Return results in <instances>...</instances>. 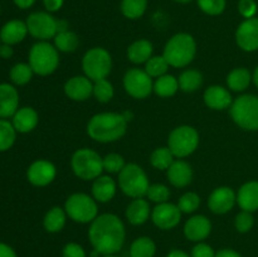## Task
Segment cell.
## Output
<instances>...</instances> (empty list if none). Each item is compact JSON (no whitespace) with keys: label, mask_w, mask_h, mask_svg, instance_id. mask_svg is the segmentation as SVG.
I'll return each mask as SVG.
<instances>
[{"label":"cell","mask_w":258,"mask_h":257,"mask_svg":"<svg viewBox=\"0 0 258 257\" xmlns=\"http://www.w3.org/2000/svg\"><path fill=\"white\" fill-rule=\"evenodd\" d=\"M169 68V63L166 62V59L164 58V55H154L150 59L146 62L145 66V72L153 77H161L166 73Z\"/></svg>","instance_id":"cell-36"},{"label":"cell","mask_w":258,"mask_h":257,"mask_svg":"<svg viewBox=\"0 0 258 257\" xmlns=\"http://www.w3.org/2000/svg\"><path fill=\"white\" fill-rule=\"evenodd\" d=\"M35 3V0H14V4L20 9H28Z\"/></svg>","instance_id":"cell-52"},{"label":"cell","mask_w":258,"mask_h":257,"mask_svg":"<svg viewBox=\"0 0 258 257\" xmlns=\"http://www.w3.org/2000/svg\"><path fill=\"white\" fill-rule=\"evenodd\" d=\"M150 217V207L143 198H136L131 202L126 209V218L134 226L144 224Z\"/></svg>","instance_id":"cell-25"},{"label":"cell","mask_w":258,"mask_h":257,"mask_svg":"<svg viewBox=\"0 0 258 257\" xmlns=\"http://www.w3.org/2000/svg\"><path fill=\"white\" fill-rule=\"evenodd\" d=\"M78 43H80V39H78L77 34L71 32V30L57 33V35L54 37L55 48H57L59 52H73V50L77 49Z\"/></svg>","instance_id":"cell-33"},{"label":"cell","mask_w":258,"mask_h":257,"mask_svg":"<svg viewBox=\"0 0 258 257\" xmlns=\"http://www.w3.org/2000/svg\"><path fill=\"white\" fill-rule=\"evenodd\" d=\"M38 123V113L32 107L19 108L14 113L13 118V126L19 133H29L35 128Z\"/></svg>","instance_id":"cell-26"},{"label":"cell","mask_w":258,"mask_h":257,"mask_svg":"<svg viewBox=\"0 0 258 257\" xmlns=\"http://www.w3.org/2000/svg\"><path fill=\"white\" fill-rule=\"evenodd\" d=\"M63 2H64V0H43V4H44L45 9H47L48 12L54 13L62 8Z\"/></svg>","instance_id":"cell-48"},{"label":"cell","mask_w":258,"mask_h":257,"mask_svg":"<svg viewBox=\"0 0 258 257\" xmlns=\"http://www.w3.org/2000/svg\"><path fill=\"white\" fill-rule=\"evenodd\" d=\"M234 226L236 229L241 233H246L249 229L253 227V217H252L251 212L242 211L241 213L237 214L236 221H234Z\"/></svg>","instance_id":"cell-44"},{"label":"cell","mask_w":258,"mask_h":257,"mask_svg":"<svg viewBox=\"0 0 258 257\" xmlns=\"http://www.w3.org/2000/svg\"><path fill=\"white\" fill-rule=\"evenodd\" d=\"M199 9L208 15H221L226 9V0H197Z\"/></svg>","instance_id":"cell-41"},{"label":"cell","mask_w":258,"mask_h":257,"mask_svg":"<svg viewBox=\"0 0 258 257\" xmlns=\"http://www.w3.org/2000/svg\"><path fill=\"white\" fill-rule=\"evenodd\" d=\"M237 202L234 191L228 186H219L214 189L208 199V207L213 213L224 214L233 208Z\"/></svg>","instance_id":"cell-16"},{"label":"cell","mask_w":258,"mask_h":257,"mask_svg":"<svg viewBox=\"0 0 258 257\" xmlns=\"http://www.w3.org/2000/svg\"><path fill=\"white\" fill-rule=\"evenodd\" d=\"M212 223L206 216H194L185 222L184 234L191 242H202L211 234Z\"/></svg>","instance_id":"cell-18"},{"label":"cell","mask_w":258,"mask_h":257,"mask_svg":"<svg viewBox=\"0 0 258 257\" xmlns=\"http://www.w3.org/2000/svg\"><path fill=\"white\" fill-rule=\"evenodd\" d=\"M0 257H17V253L10 246L0 243Z\"/></svg>","instance_id":"cell-49"},{"label":"cell","mask_w":258,"mask_h":257,"mask_svg":"<svg viewBox=\"0 0 258 257\" xmlns=\"http://www.w3.org/2000/svg\"><path fill=\"white\" fill-rule=\"evenodd\" d=\"M251 83V73L246 68H236L227 76V85L232 91H244Z\"/></svg>","instance_id":"cell-31"},{"label":"cell","mask_w":258,"mask_h":257,"mask_svg":"<svg viewBox=\"0 0 258 257\" xmlns=\"http://www.w3.org/2000/svg\"><path fill=\"white\" fill-rule=\"evenodd\" d=\"M201 206V198L197 193L188 191L183 194L178 202V207L181 211V213H193Z\"/></svg>","instance_id":"cell-40"},{"label":"cell","mask_w":258,"mask_h":257,"mask_svg":"<svg viewBox=\"0 0 258 257\" xmlns=\"http://www.w3.org/2000/svg\"><path fill=\"white\" fill-rule=\"evenodd\" d=\"M93 96L100 102L106 103L112 100L113 97V86L110 81L101 80L93 83Z\"/></svg>","instance_id":"cell-39"},{"label":"cell","mask_w":258,"mask_h":257,"mask_svg":"<svg viewBox=\"0 0 258 257\" xmlns=\"http://www.w3.org/2000/svg\"><path fill=\"white\" fill-rule=\"evenodd\" d=\"M197 53V43L188 33H178L166 43L164 48V58L169 66L181 68L194 59Z\"/></svg>","instance_id":"cell-3"},{"label":"cell","mask_w":258,"mask_h":257,"mask_svg":"<svg viewBox=\"0 0 258 257\" xmlns=\"http://www.w3.org/2000/svg\"><path fill=\"white\" fill-rule=\"evenodd\" d=\"M179 90V81L171 75H164L154 83V91L160 97H171Z\"/></svg>","instance_id":"cell-30"},{"label":"cell","mask_w":258,"mask_h":257,"mask_svg":"<svg viewBox=\"0 0 258 257\" xmlns=\"http://www.w3.org/2000/svg\"><path fill=\"white\" fill-rule=\"evenodd\" d=\"M15 127L7 120H0V151H5L13 146L15 141Z\"/></svg>","instance_id":"cell-38"},{"label":"cell","mask_w":258,"mask_h":257,"mask_svg":"<svg viewBox=\"0 0 258 257\" xmlns=\"http://www.w3.org/2000/svg\"><path fill=\"white\" fill-rule=\"evenodd\" d=\"M191 257H214L216 252L212 248L209 244L204 243V242H198L196 246L191 249Z\"/></svg>","instance_id":"cell-47"},{"label":"cell","mask_w":258,"mask_h":257,"mask_svg":"<svg viewBox=\"0 0 258 257\" xmlns=\"http://www.w3.org/2000/svg\"><path fill=\"white\" fill-rule=\"evenodd\" d=\"M146 196L151 202H155L158 204L165 203V202H168L169 197H170V190L164 184H153V185L149 186Z\"/></svg>","instance_id":"cell-42"},{"label":"cell","mask_w":258,"mask_h":257,"mask_svg":"<svg viewBox=\"0 0 258 257\" xmlns=\"http://www.w3.org/2000/svg\"><path fill=\"white\" fill-rule=\"evenodd\" d=\"M199 144V134L191 126H179L169 135L168 148L176 158H185L196 151Z\"/></svg>","instance_id":"cell-10"},{"label":"cell","mask_w":258,"mask_h":257,"mask_svg":"<svg viewBox=\"0 0 258 257\" xmlns=\"http://www.w3.org/2000/svg\"><path fill=\"white\" fill-rule=\"evenodd\" d=\"M151 219L154 224L160 229H171L179 224L181 219V211L178 206L165 202L153 209Z\"/></svg>","instance_id":"cell-13"},{"label":"cell","mask_w":258,"mask_h":257,"mask_svg":"<svg viewBox=\"0 0 258 257\" xmlns=\"http://www.w3.org/2000/svg\"><path fill=\"white\" fill-rule=\"evenodd\" d=\"M153 55V44L146 39H140L134 42L127 48V58L135 65L146 63Z\"/></svg>","instance_id":"cell-27"},{"label":"cell","mask_w":258,"mask_h":257,"mask_svg":"<svg viewBox=\"0 0 258 257\" xmlns=\"http://www.w3.org/2000/svg\"><path fill=\"white\" fill-rule=\"evenodd\" d=\"M253 81H254V85H256L258 88V67L256 68V71H254L253 73Z\"/></svg>","instance_id":"cell-54"},{"label":"cell","mask_w":258,"mask_h":257,"mask_svg":"<svg viewBox=\"0 0 258 257\" xmlns=\"http://www.w3.org/2000/svg\"><path fill=\"white\" fill-rule=\"evenodd\" d=\"M63 257H86V251L81 244L76 242H70L63 247L62 251Z\"/></svg>","instance_id":"cell-46"},{"label":"cell","mask_w":258,"mask_h":257,"mask_svg":"<svg viewBox=\"0 0 258 257\" xmlns=\"http://www.w3.org/2000/svg\"><path fill=\"white\" fill-rule=\"evenodd\" d=\"M116 183L107 175H100L92 184V196L100 203H107L115 197Z\"/></svg>","instance_id":"cell-24"},{"label":"cell","mask_w":258,"mask_h":257,"mask_svg":"<svg viewBox=\"0 0 258 257\" xmlns=\"http://www.w3.org/2000/svg\"><path fill=\"white\" fill-rule=\"evenodd\" d=\"M193 178V170L191 166L184 160L174 161L168 169V179L174 186L183 188L191 181Z\"/></svg>","instance_id":"cell-22"},{"label":"cell","mask_w":258,"mask_h":257,"mask_svg":"<svg viewBox=\"0 0 258 257\" xmlns=\"http://www.w3.org/2000/svg\"><path fill=\"white\" fill-rule=\"evenodd\" d=\"M148 8V0H122L121 12L128 19H139L143 17Z\"/></svg>","instance_id":"cell-34"},{"label":"cell","mask_w":258,"mask_h":257,"mask_svg":"<svg viewBox=\"0 0 258 257\" xmlns=\"http://www.w3.org/2000/svg\"><path fill=\"white\" fill-rule=\"evenodd\" d=\"M237 203L243 211L254 212L258 209V181L243 184L237 194Z\"/></svg>","instance_id":"cell-23"},{"label":"cell","mask_w":258,"mask_h":257,"mask_svg":"<svg viewBox=\"0 0 258 257\" xmlns=\"http://www.w3.org/2000/svg\"><path fill=\"white\" fill-rule=\"evenodd\" d=\"M156 244L150 237H139L131 243L130 257H154Z\"/></svg>","instance_id":"cell-29"},{"label":"cell","mask_w":258,"mask_h":257,"mask_svg":"<svg viewBox=\"0 0 258 257\" xmlns=\"http://www.w3.org/2000/svg\"><path fill=\"white\" fill-rule=\"evenodd\" d=\"M174 161V155L169 148L155 149L150 156L151 165L159 170H168Z\"/></svg>","instance_id":"cell-35"},{"label":"cell","mask_w":258,"mask_h":257,"mask_svg":"<svg viewBox=\"0 0 258 257\" xmlns=\"http://www.w3.org/2000/svg\"><path fill=\"white\" fill-rule=\"evenodd\" d=\"M102 165L103 170L108 171V173H120L125 166V161L120 154L112 153L102 158Z\"/></svg>","instance_id":"cell-43"},{"label":"cell","mask_w":258,"mask_h":257,"mask_svg":"<svg viewBox=\"0 0 258 257\" xmlns=\"http://www.w3.org/2000/svg\"><path fill=\"white\" fill-rule=\"evenodd\" d=\"M237 44L246 52L258 49V19L249 18L239 24L236 32Z\"/></svg>","instance_id":"cell-14"},{"label":"cell","mask_w":258,"mask_h":257,"mask_svg":"<svg viewBox=\"0 0 258 257\" xmlns=\"http://www.w3.org/2000/svg\"><path fill=\"white\" fill-rule=\"evenodd\" d=\"M72 170L78 178L83 180H95L103 170L102 158L100 154L91 149H80L71 159Z\"/></svg>","instance_id":"cell-5"},{"label":"cell","mask_w":258,"mask_h":257,"mask_svg":"<svg viewBox=\"0 0 258 257\" xmlns=\"http://www.w3.org/2000/svg\"><path fill=\"white\" fill-rule=\"evenodd\" d=\"M126 127L127 120L122 113L102 112L88 121L87 134L98 143H112L125 135Z\"/></svg>","instance_id":"cell-2"},{"label":"cell","mask_w":258,"mask_h":257,"mask_svg":"<svg viewBox=\"0 0 258 257\" xmlns=\"http://www.w3.org/2000/svg\"><path fill=\"white\" fill-rule=\"evenodd\" d=\"M55 166L50 161L37 160L28 169V180L37 186H45L52 183L55 178Z\"/></svg>","instance_id":"cell-15"},{"label":"cell","mask_w":258,"mask_h":257,"mask_svg":"<svg viewBox=\"0 0 258 257\" xmlns=\"http://www.w3.org/2000/svg\"><path fill=\"white\" fill-rule=\"evenodd\" d=\"M176 3H180V4H186V3H190L191 0H174Z\"/></svg>","instance_id":"cell-55"},{"label":"cell","mask_w":258,"mask_h":257,"mask_svg":"<svg viewBox=\"0 0 258 257\" xmlns=\"http://www.w3.org/2000/svg\"><path fill=\"white\" fill-rule=\"evenodd\" d=\"M33 70L29 65H25V63H18L14 67L10 70V80L18 86L25 85V83L29 82L32 80L33 76Z\"/></svg>","instance_id":"cell-37"},{"label":"cell","mask_w":258,"mask_h":257,"mask_svg":"<svg viewBox=\"0 0 258 257\" xmlns=\"http://www.w3.org/2000/svg\"><path fill=\"white\" fill-rule=\"evenodd\" d=\"M64 211L77 223H90L97 217L98 208L95 199L85 193H75L66 201Z\"/></svg>","instance_id":"cell-9"},{"label":"cell","mask_w":258,"mask_h":257,"mask_svg":"<svg viewBox=\"0 0 258 257\" xmlns=\"http://www.w3.org/2000/svg\"><path fill=\"white\" fill-rule=\"evenodd\" d=\"M103 257H117V256H116V254H105Z\"/></svg>","instance_id":"cell-56"},{"label":"cell","mask_w":258,"mask_h":257,"mask_svg":"<svg viewBox=\"0 0 258 257\" xmlns=\"http://www.w3.org/2000/svg\"><path fill=\"white\" fill-rule=\"evenodd\" d=\"M82 68L86 77L93 82L105 80L112 68L111 55L105 48L95 47L88 50L82 59Z\"/></svg>","instance_id":"cell-8"},{"label":"cell","mask_w":258,"mask_h":257,"mask_svg":"<svg viewBox=\"0 0 258 257\" xmlns=\"http://www.w3.org/2000/svg\"><path fill=\"white\" fill-rule=\"evenodd\" d=\"M125 226L117 216L105 213L97 216L88 229L91 244L100 254H116L125 243Z\"/></svg>","instance_id":"cell-1"},{"label":"cell","mask_w":258,"mask_h":257,"mask_svg":"<svg viewBox=\"0 0 258 257\" xmlns=\"http://www.w3.org/2000/svg\"><path fill=\"white\" fill-rule=\"evenodd\" d=\"M28 33L27 23L22 22V20H10L8 22L4 27L0 30V40L4 44H17L20 43L25 38Z\"/></svg>","instance_id":"cell-21"},{"label":"cell","mask_w":258,"mask_h":257,"mask_svg":"<svg viewBox=\"0 0 258 257\" xmlns=\"http://www.w3.org/2000/svg\"><path fill=\"white\" fill-rule=\"evenodd\" d=\"M234 122L244 130H258V97L243 95L236 98L231 106Z\"/></svg>","instance_id":"cell-7"},{"label":"cell","mask_w":258,"mask_h":257,"mask_svg":"<svg viewBox=\"0 0 258 257\" xmlns=\"http://www.w3.org/2000/svg\"><path fill=\"white\" fill-rule=\"evenodd\" d=\"M118 184L126 196L131 198H143L148 194L149 179L145 171L138 164H127L118 173Z\"/></svg>","instance_id":"cell-4"},{"label":"cell","mask_w":258,"mask_h":257,"mask_svg":"<svg viewBox=\"0 0 258 257\" xmlns=\"http://www.w3.org/2000/svg\"><path fill=\"white\" fill-rule=\"evenodd\" d=\"M123 87L131 97L146 98L154 90V83L145 71L133 68L123 77Z\"/></svg>","instance_id":"cell-12"},{"label":"cell","mask_w":258,"mask_h":257,"mask_svg":"<svg viewBox=\"0 0 258 257\" xmlns=\"http://www.w3.org/2000/svg\"><path fill=\"white\" fill-rule=\"evenodd\" d=\"M203 98L206 105L213 110H226L233 103L231 92L222 86H211L207 88Z\"/></svg>","instance_id":"cell-19"},{"label":"cell","mask_w":258,"mask_h":257,"mask_svg":"<svg viewBox=\"0 0 258 257\" xmlns=\"http://www.w3.org/2000/svg\"><path fill=\"white\" fill-rule=\"evenodd\" d=\"M214 257H242L241 253H238L237 251L231 248H224L221 249V251L216 252V256Z\"/></svg>","instance_id":"cell-50"},{"label":"cell","mask_w":258,"mask_h":257,"mask_svg":"<svg viewBox=\"0 0 258 257\" xmlns=\"http://www.w3.org/2000/svg\"><path fill=\"white\" fill-rule=\"evenodd\" d=\"M19 105V95L18 91L12 85L3 83L0 85V117H10L14 116Z\"/></svg>","instance_id":"cell-20"},{"label":"cell","mask_w":258,"mask_h":257,"mask_svg":"<svg viewBox=\"0 0 258 257\" xmlns=\"http://www.w3.org/2000/svg\"><path fill=\"white\" fill-rule=\"evenodd\" d=\"M238 12L246 19L253 18L257 13V4L254 0H239L238 2Z\"/></svg>","instance_id":"cell-45"},{"label":"cell","mask_w":258,"mask_h":257,"mask_svg":"<svg viewBox=\"0 0 258 257\" xmlns=\"http://www.w3.org/2000/svg\"><path fill=\"white\" fill-rule=\"evenodd\" d=\"M13 48L9 44L0 45V57L3 58H10L13 55Z\"/></svg>","instance_id":"cell-51"},{"label":"cell","mask_w":258,"mask_h":257,"mask_svg":"<svg viewBox=\"0 0 258 257\" xmlns=\"http://www.w3.org/2000/svg\"><path fill=\"white\" fill-rule=\"evenodd\" d=\"M59 65L58 49L47 42H39L29 52V66L33 72L39 76H48L54 72Z\"/></svg>","instance_id":"cell-6"},{"label":"cell","mask_w":258,"mask_h":257,"mask_svg":"<svg viewBox=\"0 0 258 257\" xmlns=\"http://www.w3.org/2000/svg\"><path fill=\"white\" fill-rule=\"evenodd\" d=\"M64 93L73 101H86L93 95V83L86 76H75L64 85Z\"/></svg>","instance_id":"cell-17"},{"label":"cell","mask_w":258,"mask_h":257,"mask_svg":"<svg viewBox=\"0 0 258 257\" xmlns=\"http://www.w3.org/2000/svg\"><path fill=\"white\" fill-rule=\"evenodd\" d=\"M28 32L37 39L45 40L54 38L58 33V20L45 12L33 13L27 19Z\"/></svg>","instance_id":"cell-11"},{"label":"cell","mask_w":258,"mask_h":257,"mask_svg":"<svg viewBox=\"0 0 258 257\" xmlns=\"http://www.w3.org/2000/svg\"><path fill=\"white\" fill-rule=\"evenodd\" d=\"M166 257H191V256L189 253H186V252L181 251V249H173V251L169 252Z\"/></svg>","instance_id":"cell-53"},{"label":"cell","mask_w":258,"mask_h":257,"mask_svg":"<svg viewBox=\"0 0 258 257\" xmlns=\"http://www.w3.org/2000/svg\"><path fill=\"white\" fill-rule=\"evenodd\" d=\"M66 217H67L66 211H63L59 207H54L45 214L44 221H43L44 228L50 233L60 232L66 224Z\"/></svg>","instance_id":"cell-28"},{"label":"cell","mask_w":258,"mask_h":257,"mask_svg":"<svg viewBox=\"0 0 258 257\" xmlns=\"http://www.w3.org/2000/svg\"><path fill=\"white\" fill-rule=\"evenodd\" d=\"M179 88L184 92H194L198 90L203 82V76L196 70H186L179 76Z\"/></svg>","instance_id":"cell-32"}]
</instances>
